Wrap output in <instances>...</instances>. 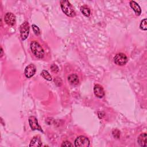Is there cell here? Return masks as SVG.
Segmentation results:
<instances>
[{
    "instance_id": "1",
    "label": "cell",
    "mask_w": 147,
    "mask_h": 147,
    "mask_svg": "<svg viewBox=\"0 0 147 147\" xmlns=\"http://www.w3.org/2000/svg\"><path fill=\"white\" fill-rule=\"evenodd\" d=\"M60 6L63 11L67 16L69 17H73L75 16L76 13L72 6L71 4L69 2V1L66 0H63L60 1Z\"/></svg>"
},
{
    "instance_id": "2",
    "label": "cell",
    "mask_w": 147,
    "mask_h": 147,
    "mask_svg": "<svg viewBox=\"0 0 147 147\" xmlns=\"http://www.w3.org/2000/svg\"><path fill=\"white\" fill-rule=\"evenodd\" d=\"M30 49L32 53L38 58L41 59L44 55V51L41 46L36 41H33L30 43Z\"/></svg>"
},
{
    "instance_id": "3",
    "label": "cell",
    "mask_w": 147,
    "mask_h": 147,
    "mask_svg": "<svg viewBox=\"0 0 147 147\" xmlns=\"http://www.w3.org/2000/svg\"><path fill=\"white\" fill-rule=\"evenodd\" d=\"M75 145L76 147H88L90 145V141L87 137L80 136L76 138Z\"/></svg>"
},
{
    "instance_id": "4",
    "label": "cell",
    "mask_w": 147,
    "mask_h": 147,
    "mask_svg": "<svg viewBox=\"0 0 147 147\" xmlns=\"http://www.w3.org/2000/svg\"><path fill=\"white\" fill-rule=\"evenodd\" d=\"M20 31L22 40H25L26 39L29 33V25L28 22L25 21L22 24H21L20 28Z\"/></svg>"
},
{
    "instance_id": "5",
    "label": "cell",
    "mask_w": 147,
    "mask_h": 147,
    "mask_svg": "<svg viewBox=\"0 0 147 147\" xmlns=\"http://www.w3.org/2000/svg\"><path fill=\"white\" fill-rule=\"evenodd\" d=\"M114 63L118 65H123L127 62V56L123 53H117L114 57Z\"/></svg>"
},
{
    "instance_id": "6",
    "label": "cell",
    "mask_w": 147,
    "mask_h": 147,
    "mask_svg": "<svg viewBox=\"0 0 147 147\" xmlns=\"http://www.w3.org/2000/svg\"><path fill=\"white\" fill-rule=\"evenodd\" d=\"M29 125L32 130H37L39 131H42L41 127L38 123L37 118L34 116H30L29 117Z\"/></svg>"
},
{
    "instance_id": "7",
    "label": "cell",
    "mask_w": 147,
    "mask_h": 147,
    "mask_svg": "<svg viewBox=\"0 0 147 147\" xmlns=\"http://www.w3.org/2000/svg\"><path fill=\"white\" fill-rule=\"evenodd\" d=\"M36 68L34 64H30L28 65V66H26V67L25 69L24 74L25 76L28 78H31L34 75L36 72Z\"/></svg>"
},
{
    "instance_id": "8",
    "label": "cell",
    "mask_w": 147,
    "mask_h": 147,
    "mask_svg": "<svg viewBox=\"0 0 147 147\" xmlns=\"http://www.w3.org/2000/svg\"><path fill=\"white\" fill-rule=\"evenodd\" d=\"M5 22L10 26H13L16 23V17L12 13H7L4 16Z\"/></svg>"
},
{
    "instance_id": "9",
    "label": "cell",
    "mask_w": 147,
    "mask_h": 147,
    "mask_svg": "<svg viewBox=\"0 0 147 147\" xmlns=\"http://www.w3.org/2000/svg\"><path fill=\"white\" fill-rule=\"evenodd\" d=\"M94 92L95 96L99 98H102L105 95L104 90L99 84H95L94 87Z\"/></svg>"
},
{
    "instance_id": "10",
    "label": "cell",
    "mask_w": 147,
    "mask_h": 147,
    "mask_svg": "<svg viewBox=\"0 0 147 147\" xmlns=\"http://www.w3.org/2000/svg\"><path fill=\"white\" fill-rule=\"evenodd\" d=\"M130 6L135 11V13L137 16H140L141 13V9L139 5L134 1H130Z\"/></svg>"
},
{
    "instance_id": "11",
    "label": "cell",
    "mask_w": 147,
    "mask_h": 147,
    "mask_svg": "<svg viewBox=\"0 0 147 147\" xmlns=\"http://www.w3.org/2000/svg\"><path fill=\"white\" fill-rule=\"evenodd\" d=\"M146 138L147 136L145 133L141 134L137 139V142L141 146H146Z\"/></svg>"
},
{
    "instance_id": "12",
    "label": "cell",
    "mask_w": 147,
    "mask_h": 147,
    "mask_svg": "<svg viewBox=\"0 0 147 147\" xmlns=\"http://www.w3.org/2000/svg\"><path fill=\"white\" fill-rule=\"evenodd\" d=\"M68 80L72 85H77L79 82L78 76L75 74L69 75L68 76Z\"/></svg>"
},
{
    "instance_id": "13",
    "label": "cell",
    "mask_w": 147,
    "mask_h": 147,
    "mask_svg": "<svg viewBox=\"0 0 147 147\" xmlns=\"http://www.w3.org/2000/svg\"><path fill=\"white\" fill-rule=\"evenodd\" d=\"M41 141L40 140V138H39V137L38 136H36V137H34L30 143V145L29 146H34V147H36V146H41Z\"/></svg>"
},
{
    "instance_id": "14",
    "label": "cell",
    "mask_w": 147,
    "mask_h": 147,
    "mask_svg": "<svg viewBox=\"0 0 147 147\" xmlns=\"http://www.w3.org/2000/svg\"><path fill=\"white\" fill-rule=\"evenodd\" d=\"M80 11L81 12L83 13V14L84 16H85L86 17H89L90 15V13H91V11H90V8L86 6V5H84V6H82L81 7H80Z\"/></svg>"
},
{
    "instance_id": "15",
    "label": "cell",
    "mask_w": 147,
    "mask_h": 147,
    "mask_svg": "<svg viewBox=\"0 0 147 147\" xmlns=\"http://www.w3.org/2000/svg\"><path fill=\"white\" fill-rule=\"evenodd\" d=\"M41 75L46 80H48V81H51L52 80V76L51 75L49 74V73L46 71V70H42L41 73Z\"/></svg>"
},
{
    "instance_id": "16",
    "label": "cell",
    "mask_w": 147,
    "mask_h": 147,
    "mask_svg": "<svg viewBox=\"0 0 147 147\" xmlns=\"http://www.w3.org/2000/svg\"><path fill=\"white\" fill-rule=\"evenodd\" d=\"M140 28L141 30H147V22H146V18L144 19L141 22Z\"/></svg>"
},
{
    "instance_id": "17",
    "label": "cell",
    "mask_w": 147,
    "mask_h": 147,
    "mask_svg": "<svg viewBox=\"0 0 147 147\" xmlns=\"http://www.w3.org/2000/svg\"><path fill=\"white\" fill-rule=\"evenodd\" d=\"M32 29H33V30L34 32V33H35L36 35H39L40 33V29L39 28L36 26V25H32Z\"/></svg>"
},
{
    "instance_id": "18",
    "label": "cell",
    "mask_w": 147,
    "mask_h": 147,
    "mask_svg": "<svg viewBox=\"0 0 147 147\" xmlns=\"http://www.w3.org/2000/svg\"><path fill=\"white\" fill-rule=\"evenodd\" d=\"M113 135L115 138H119L120 137V131L118 129H114L113 131Z\"/></svg>"
},
{
    "instance_id": "19",
    "label": "cell",
    "mask_w": 147,
    "mask_h": 147,
    "mask_svg": "<svg viewBox=\"0 0 147 147\" xmlns=\"http://www.w3.org/2000/svg\"><path fill=\"white\" fill-rule=\"evenodd\" d=\"M51 69L52 71L53 72H55V73H57V72L59 71V68H58V67H57L56 65L54 64H53L51 65Z\"/></svg>"
},
{
    "instance_id": "20",
    "label": "cell",
    "mask_w": 147,
    "mask_h": 147,
    "mask_svg": "<svg viewBox=\"0 0 147 147\" xmlns=\"http://www.w3.org/2000/svg\"><path fill=\"white\" fill-rule=\"evenodd\" d=\"M61 146H72L73 145H72L71 142H69V141H64V142L62 143V144H61Z\"/></svg>"
},
{
    "instance_id": "21",
    "label": "cell",
    "mask_w": 147,
    "mask_h": 147,
    "mask_svg": "<svg viewBox=\"0 0 147 147\" xmlns=\"http://www.w3.org/2000/svg\"><path fill=\"white\" fill-rule=\"evenodd\" d=\"M1 56L2 57V55H3V50H2V48H1Z\"/></svg>"
}]
</instances>
